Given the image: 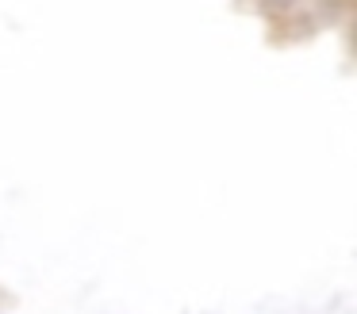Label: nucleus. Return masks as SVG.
<instances>
[{
	"label": "nucleus",
	"instance_id": "f257e3e1",
	"mask_svg": "<svg viewBox=\"0 0 357 314\" xmlns=\"http://www.w3.org/2000/svg\"><path fill=\"white\" fill-rule=\"evenodd\" d=\"M277 4H292V0H277Z\"/></svg>",
	"mask_w": 357,
	"mask_h": 314
}]
</instances>
